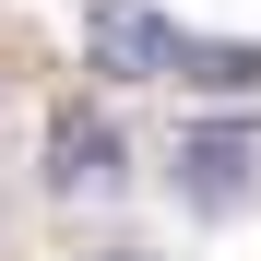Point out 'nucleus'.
I'll return each instance as SVG.
<instances>
[{
    "label": "nucleus",
    "mask_w": 261,
    "mask_h": 261,
    "mask_svg": "<svg viewBox=\"0 0 261 261\" xmlns=\"http://www.w3.org/2000/svg\"><path fill=\"white\" fill-rule=\"evenodd\" d=\"M83 48H95V71H107V83H178L190 24H166L154 0H95V12H83Z\"/></svg>",
    "instance_id": "obj_1"
},
{
    "label": "nucleus",
    "mask_w": 261,
    "mask_h": 261,
    "mask_svg": "<svg viewBox=\"0 0 261 261\" xmlns=\"http://www.w3.org/2000/svg\"><path fill=\"white\" fill-rule=\"evenodd\" d=\"M249 178H261V130L249 119H202L190 143H178V202L190 214H238Z\"/></svg>",
    "instance_id": "obj_2"
},
{
    "label": "nucleus",
    "mask_w": 261,
    "mask_h": 261,
    "mask_svg": "<svg viewBox=\"0 0 261 261\" xmlns=\"http://www.w3.org/2000/svg\"><path fill=\"white\" fill-rule=\"evenodd\" d=\"M119 166H130V143H119V119H95V107H60L48 119V190H119Z\"/></svg>",
    "instance_id": "obj_3"
},
{
    "label": "nucleus",
    "mask_w": 261,
    "mask_h": 261,
    "mask_svg": "<svg viewBox=\"0 0 261 261\" xmlns=\"http://www.w3.org/2000/svg\"><path fill=\"white\" fill-rule=\"evenodd\" d=\"M178 83H202V95H249V83H261V36H190V48H178Z\"/></svg>",
    "instance_id": "obj_4"
},
{
    "label": "nucleus",
    "mask_w": 261,
    "mask_h": 261,
    "mask_svg": "<svg viewBox=\"0 0 261 261\" xmlns=\"http://www.w3.org/2000/svg\"><path fill=\"white\" fill-rule=\"evenodd\" d=\"M95 261H143V249H95Z\"/></svg>",
    "instance_id": "obj_5"
}]
</instances>
